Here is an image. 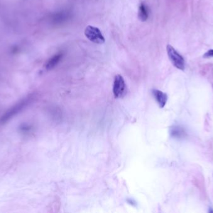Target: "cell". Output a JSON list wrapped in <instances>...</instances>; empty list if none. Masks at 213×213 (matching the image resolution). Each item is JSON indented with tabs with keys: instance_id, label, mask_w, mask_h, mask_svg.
Wrapping results in <instances>:
<instances>
[{
	"instance_id": "cell-1",
	"label": "cell",
	"mask_w": 213,
	"mask_h": 213,
	"mask_svg": "<svg viewBox=\"0 0 213 213\" xmlns=\"http://www.w3.org/2000/svg\"><path fill=\"white\" fill-rule=\"evenodd\" d=\"M32 99L33 97L31 96H28L13 105L2 116L0 119V122L4 124L11 120L14 116H16L24 109H25L27 106L31 102Z\"/></svg>"
},
{
	"instance_id": "cell-2",
	"label": "cell",
	"mask_w": 213,
	"mask_h": 213,
	"mask_svg": "<svg viewBox=\"0 0 213 213\" xmlns=\"http://www.w3.org/2000/svg\"><path fill=\"white\" fill-rule=\"evenodd\" d=\"M166 51L173 65L177 69L184 71L185 69V61L184 58L170 45H167Z\"/></svg>"
},
{
	"instance_id": "cell-3",
	"label": "cell",
	"mask_w": 213,
	"mask_h": 213,
	"mask_svg": "<svg viewBox=\"0 0 213 213\" xmlns=\"http://www.w3.org/2000/svg\"><path fill=\"white\" fill-rule=\"evenodd\" d=\"M84 34L89 40L95 44L102 45L105 41L102 32L97 27L91 25L87 26L85 29Z\"/></svg>"
},
{
	"instance_id": "cell-4",
	"label": "cell",
	"mask_w": 213,
	"mask_h": 213,
	"mask_svg": "<svg viewBox=\"0 0 213 213\" xmlns=\"http://www.w3.org/2000/svg\"><path fill=\"white\" fill-rule=\"evenodd\" d=\"M125 88L126 85L124 77L120 74L116 75L114 78L113 86V93L115 98H120L124 94Z\"/></svg>"
},
{
	"instance_id": "cell-5",
	"label": "cell",
	"mask_w": 213,
	"mask_h": 213,
	"mask_svg": "<svg viewBox=\"0 0 213 213\" xmlns=\"http://www.w3.org/2000/svg\"><path fill=\"white\" fill-rule=\"evenodd\" d=\"M152 93L160 108H163L168 101L167 94L165 93L158 89H153Z\"/></svg>"
},
{
	"instance_id": "cell-6",
	"label": "cell",
	"mask_w": 213,
	"mask_h": 213,
	"mask_svg": "<svg viewBox=\"0 0 213 213\" xmlns=\"http://www.w3.org/2000/svg\"><path fill=\"white\" fill-rule=\"evenodd\" d=\"M149 15V11L148 7L146 4L142 3L140 5L139 9V18L142 21H145L147 20Z\"/></svg>"
},
{
	"instance_id": "cell-7",
	"label": "cell",
	"mask_w": 213,
	"mask_h": 213,
	"mask_svg": "<svg viewBox=\"0 0 213 213\" xmlns=\"http://www.w3.org/2000/svg\"><path fill=\"white\" fill-rule=\"evenodd\" d=\"M171 135L173 137L176 138H182L185 137L186 133L182 128L180 126H173L171 129Z\"/></svg>"
},
{
	"instance_id": "cell-8",
	"label": "cell",
	"mask_w": 213,
	"mask_h": 213,
	"mask_svg": "<svg viewBox=\"0 0 213 213\" xmlns=\"http://www.w3.org/2000/svg\"><path fill=\"white\" fill-rule=\"evenodd\" d=\"M61 58H62L61 54H57V55H54L48 62V63L46 65V68L48 70L53 69L54 67H55L56 66V65H58V63L59 62Z\"/></svg>"
},
{
	"instance_id": "cell-9",
	"label": "cell",
	"mask_w": 213,
	"mask_h": 213,
	"mask_svg": "<svg viewBox=\"0 0 213 213\" xmlns=\"http://www.w3.org/2000/svg\"><path fill=\"white\" fill-rule=\"evenodd\" d=\"M203 57L205 58H213V49L210 50L208 51H206Z\"/></svg>"
}]
</instances>
